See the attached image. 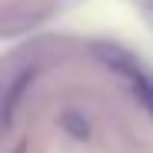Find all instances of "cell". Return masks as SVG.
I'll list each match as a JSON object with an SVG mask.
<instances>
[{"mask_svg":"<svg viewBox=\"0 0 153 153\" xmlns=\"http://www.w3.org/2000/svg\"><path fill=\"white\" fill-rule=\"evenodd\" d=\"M60 123L67 126V130H70V137H76V140H87V137H90V123H87L80 113H76V110H67Z\"/></svg>","mask_w":153,"mask_h":153,"instance_id":"cell-3","label":"cell"},{"mask_svg":"<svg viewBox=\"0 0 153 153\" xmlns=\"http://www.w3.org/2000/svg\"><path fill=\"white\" fill-rule=\"evenodd\" d=\"M93 53H97V60L100 63H107L113 73H120L130 87H137L140 80H143V70H140V63L126 53V50H120V47H113V43H97L93 47Z\"/></svg>","mask_w":153,"mask_h":153,"instance_id":"cell-2","label":"cell"},{"mask_svg":"<svg viewBox=\"0 0 153 153\" xmlns=\"http://www.w3.org/2000/svg\"><path fill=\"white\" fill-rule=\"evenodd\" d=\"M133 93L140 97V103H143V107H146V113L153 117V76H146V73H143V80L133 87Z\"/></svg>","mask_w":153,"mask_h":153,"instance_id":"cell-4","label":"cell"},{"mask_svg":"<svg viewBox=\"0 0 153 153\" xmlns=\"http://www.w3.org/2000/svg\"><path fill=\"white\" fill-rule=\"evenodd\" d=\"M143 17H146V23L153 27V0H143Z\"/></svg>","mask_w":153,"mask_h":153,"instance_id":"cell-5","label":"cell"},{"mask_svg":"<svg viewBox=\"0 0 153 153\" xmlns=\"http://www.w3.org/2000/svg\"><path fill=\"white\" fill-rule=\"evenodd\" d=\"M10 153H27V143H17V146H13Z\"/></svg>","mask_w":153,"mask_h":153,"instance_id":"cell-6","label":"cell"},{"mask_svg":"<svg viewBox=\"0 0 153 153\" xmlns=\"http://www.w3.org/2000/svg\"><path fill=\"white\" fill-rule=\"evenodd\" d=\"M37 80V67H23L13 80L4 83V90H0V130H10L13 120H17V110L23 103V97H27V90L33 87Z\"/></svg>","mask_w":153,"mask_h":153,"instance_id":"cell-1","label":"cell"}]
</instances>
